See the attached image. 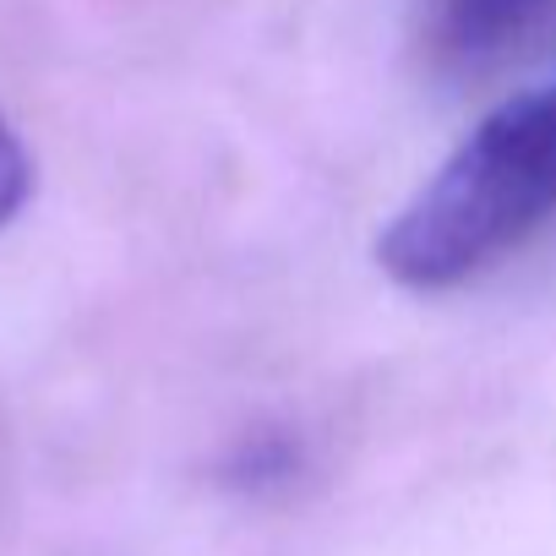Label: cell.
Segmentation results:
<instances>
[{
    "label": "cell",
    "instance_id": "cell-1",
    "mask_svg": "<svg viewBox=\"0 0 556 556\" xmlns=\"http://www.w3.org/2000/svg\"><path fill=\"white\" fill-rule=\"evenodd\" d=\"M556 218V77L496 104L377 240L399 290L442 295Z\"/></svg>",
    "mask_w": 556,
    "mask_h": 556
},
{
    "label": "cell",
    "instance_id": "cell-2",
    "mask_svg": "<svg viewBox=\"0 0 556 556\" xmlns=\"http://www.w3.org/2000/svg\"><path fill=\"white\" fill-rule=\"evenodd\" d=\"M556 12V0H437L431 7V45L453 66H480L513 50Z\"/></svg>",
    "mask_w": 556,
    "mask_h": 556
},
{
    "label": "cell",
    "instance_id": "cell-3",
    "mask_svg": "<svg viewBox=\"0 0 556 556\" xmlns=\"http://www.w3.org/2000/svg\"><path fill=\"white\" fill-rule=\"evenodd\" d=\"M34 197V159L23 148V137L0 121V229H7Z\"/></svg>",
    "mask_w": 556,
    "mask_h": 556
}]
</instances>
